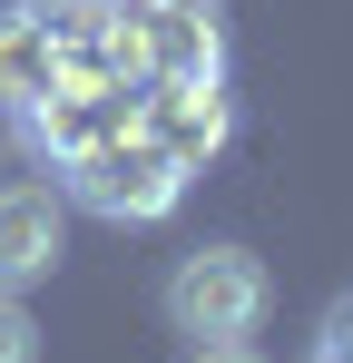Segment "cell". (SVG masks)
I'll return each mask as SVG.
<instances>
[{"instance_id":"obj_3","label":"cell","mask_w":353,"mask_h":363,"mask_svg":"<svg viewBox=\"0 0 353 363\" xmlns=\"http://www.w3.org/2000/svg\"><path fill=\"white\" fill-rule=\"evenodd\" d=\"M59 255H69V196L59 186H0V295H30L50 285Z\"/></svg>"},{"instance_id":"obj_10","label":"cell","mask_w":353,"mask_h":363,"mask_svg":"<svg viewBox=\"0 0 353 363\" xmlns=\"http://www.w3.org/2000/svg\"><path fill=\"white\" fill-rule=\"evenodd\" d=\"M186 363H265V354H255V344H196Z\"/></svg>"},{"instance_id":"obj_11","label":"cell","mask_w":353,"mask_h":363,"mask_svg":"<svg viewBox=\"0 0 353 363\" xmlns=\"http://www.w3.org/2000/svg\"><path fill=\"white\" fill-rule=\"evenodd\" d=\"M118 20H138V30H147V20H157V10H167V0H108Z\"/></svg>"},{"instance_id":"obj_6","label":"cell","mask_w":353,"mask_h":363,"mask_svg":"<svg viewBox=\"0 0 353 363\" xmlns=\"http://www.w3.org/2000/svg\"><path fill=\"white\" fill-rule=\"evenodd\" d=\"M59 50H50V30L30 20V10H0V108H40L59 89Z\"/></svg>"},{"instance_id":"obj_5","label":"cell","mask_w":353,"mask_h":363,"mask_svg":"<svg viewBox=\"0 0 353 363\" xmlns=\"http://www.w3.org/2000/svg\"><path fill=\"white\" fill-rule=\"evenodd\" d=\"M138 128L167 147L176 167L196 177V167H216V147H226V89H167V79H147V108H138Z\"/></svg>"},{"instance_id":"obj_7","label":"cell","mask_w":353,"mask_h":363,"mask_svg":"<svg viewBox=\"0 0 353 363\" xmlns=\"http://www.w3.org/2000/svg\"><path fill=\"white\" fill-rule=\"evenodd\" d=\"M10 10H30V20L50 30L59 60H89V50H99V30H108V0H10Z\"/></svg>"},{"instance_id":"obj_2","label":"cell","mask_w":353,"mask_h":363,"mask_svg":"<svg viewBox=\"0 0 353 363\" xmlns=\"http://www.w3.org/2000/svg\"><path fill=\"white\" fill-rule=\"evenodd\" d=\"M176 196H186V167L147 128H118L89 157H69V206H89L108 226H157V216H176Z\"/></svg>"},{"instance_id":"obj_8","label":"cell","mask_w":353,"mask_h":363,"mask_svg":"<svg viewBox=\"0 0 353 363\" xmlns=\"http://www.w3.org/2000/svg\"><path fill=\"white\" fill-rule=\"evenodd\" d=\"M0 363H40V324L20 295H0Z\"/></svg>"},{"instance_id":"obj_9","label":"cell","mask_w":353,"mask_h":363,"mask_svg":"<svg viewBox=\"0 0 353 363\" xmlns=\"http://www.w3.org/2000/svg\"><path fill=\"white\" fill-rule=\"evenodd\" d=\"M304 363H353V304H344V314H334V334H324V344H314V354H304Z\"/></svg>"},{"instance_id":"obj_4","label":"cell","mask_w":353,"mask_h":363,"mask_svg":"<svg viewBox=\"0 0 353 363\" xmlns=\"http://www.w3.org/2000/svg\"><path fill=\"white\" fill-rule=\"evenodd\" d=\"M147 79H167V89H226V20H216V0H167L147 20Z\"/></svg>"},{"instance_id":"obj_1","label":"cell","mask_w":353,"mask_h":363,"mask_svg":"<svg viewBox=\"0 0 353 363\" xmlns=\"http://www.w3.org/2000/svg\"><path fill=\"white\" fill-rule=\"evenodd\" d=\"M157 304H167V324L186 344H245L275 314V275L245 245H196V255H176V275H167Z\"/></svg>"}]
</instances>
